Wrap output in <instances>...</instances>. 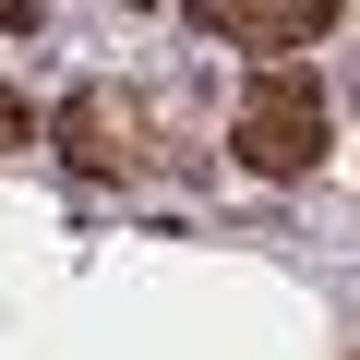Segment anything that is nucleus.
<instances>
[{"label": "nucleus", "instance_id": "obj_1", "mask_svg": "<svg viewBox=\"0 0 360 360\" xmlns=\"http://www.w3.org/2000/svg\"><path fill=\"white\" fill-rule=\"evenodd\" d=\"M229 144H240L252 180H300V168H324V84H312V72H252Z\"/></svg>", "mask_w": 360, "mask_h": 360}, {"label": "nucleus", "instance_id": "obj_2", "mask_svg": "<svg viewBox=\"0 0 360 360\" xmlns=\"http://www.w3.org/2000/svg\"><path fill=\"white\" fill-rule=\"evenodd\" d=\"M193 37H229V49H252L264 72H288V49L336 37V0H193Z\"/></svg>", "mask_w": 360, "mask_h": 360}, {"label": "nucleus", "instance_id": "obj_3", "mask_svg": "<svg viewBox=\"0 0 360 360\" xmlns=\"http://www.w3.org/2000/svg\"><path fill=\"white\" fill-rule=\"evenodd\" d=\"M60 144H72V168H144V144H132V96H108V84L60 96Z\"/></svg>", "mask_w": 360, "mask_h": 360}, {"label": "nucleus", "instance_id": "obj_4", "mask_svg": "<svg viewBox=\"0 0 360 360\" xmlns=\"http://www.w3.org/2000/svg\"><path fill=\"white\" fill-rule=\"evenodd\" d=\"M25 132H37V108H25V96H13V84H0V156H13V144H25Z\"/></svg>", "mask_w": 360, "mask_h": 360}]
</instances>
